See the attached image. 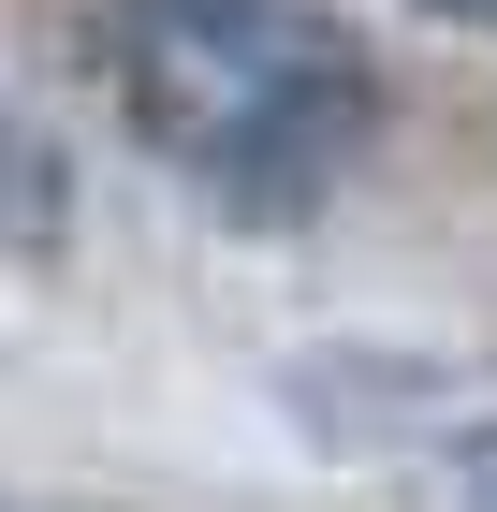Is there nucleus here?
<instances>
[{
  "label": "nucleus",
  "instance_id": "obj_5",
  "mask_svg": "<svg viewBox=\"0 0 497 512\" xmlns=\"http://www.w3.org/2000/svg\"><path fill=\"white\" fill-rule=\"evenodd\" d=\"M0 512H44V498H0Z\"/></svg>",
  "mask_w": 497,
  "mask_h": 512
},
{
  "label": "nucleus",
  "instance_id": "obj_2",
  "mask_svg": "<svg viewBox=\"0 0 497 512\" xmlns=\"http://www.w3.org/2000/svg\"><path fill=\"white\" fill-rule=\"evenodd\" d=\"M59 220H74V161H59V132L0 88V249H15V264H44V249H59Z\"/></svg>",
  "mask_w": 497,
  "mask_h": 512
},
{
  "label": "nucleus",
  "instance_id": "obj_1",
  "mask_svg": "<svg viewBox=\"0 0 497 512\" xmlns=\"http://www.w3.org/2000/svg\"><path fill=\"white\" fill-rule=\"evenodd\" d=\"M88 59H103V103L132 118V147L249 220L322 205L351 147L381 132V74L322 0H103Z\"/></svg>",
  "mask_w": 497,
  "mask_h": 512
},
{
  "label": "nucleus",
  "instance_id": "obj_4",
  "mask_svg": "<svg viewBox=\"0 0 497 512\" xmlns=\"http://www.w3.org/2000/svg\"><path fill=\"white\" fill-rule=\"evenodd\" d=\"M424 15H454V30H497V0H424Z\"/></svg>",
  "mask_w": 497,
  "mask_h": 512
},
{
  "label": "nucleus",
  "instance_id": "obj_3",
  "mask_svg": "<svg viewBox=\"0 0 497 512\" xmlns=\"http://www.w3.org/2000/svg\"><path fill=\"white\" fill-rule=\"evenodd\" d=\"M424 512H497V410L424 439Z\"/></svg>",
  "mask_w": 497,
  "mask_h": 512
}]
</instances>
